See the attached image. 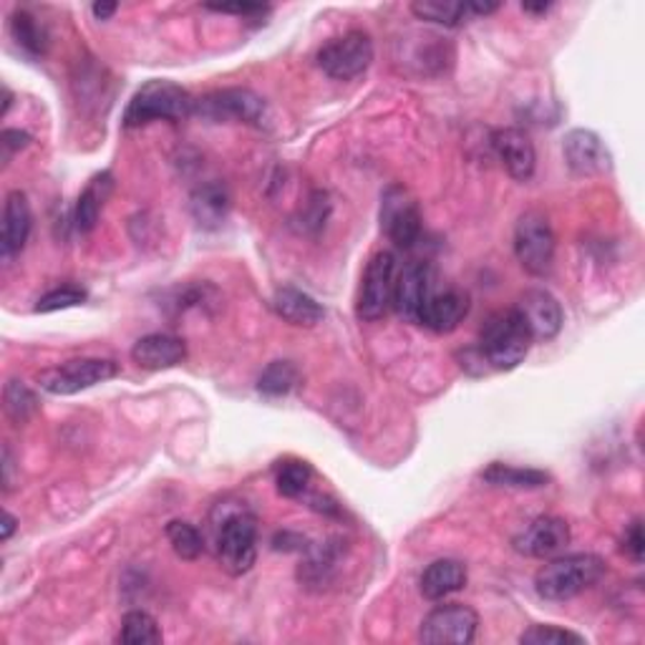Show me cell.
Instances as JSON below:
<instances>
[{"instance_id":"cell-7","label":"cell","mask_w":645,"mask_h":645,"mask_svg":"<svg viewBox=\"0 0 645 645\" xmlns=\"http://www.w3.org/2000/svg\"><path fill=\"white\" fill-rule=\"evenodd\" d=\"M374 63V41L366 31H348L318 51V66L336 81L358 79Z\"/></svg>"},{"instance_id":"cell-21","label":"cell","mask_w":645,"mask_h":645,"mask_svg":"<svg viewBox=\"0 0 645 645\" xmlns=\"http://www.w3.org/2000/svg\"><path fill=\"white\" fill-rule=\"evenodd\" d=\"M272 310L278 312L282 320H288L290 326H306L312 328L326 318V310H322L320 302L292 286L278 288L272 296Z\"/></svg>"},{"instance_id":"cell-33","label":"cell","mask_w":645,"mask_h":645,"mask_svg":"<svg viewBox=\"0 0 645 645\" xmlns=\"http://www.w3.org/2000/svg\"><path fill=\"white\" fill-rule=\"evenodd\" d=\"M87 300V290L79 286H61L38 300L36 312H56V310H66V308H76Z\"/></svg>"},{"instance_id":"cell-22","label":"cell","mask_w":645,"mask_h":645,"mask_svg":"<svg viewBox=\"0 0 645 645\" xmlns=\"http://www.w3.org/2000/svg\"><path fill=\"white\" fill-rule=\"evenodd\" d=\"M467 585V567L459 559H436L421 575V595L426 601H444Z\"/></svg>"},{"instance_id":"cell-12","label":"cell","mask_w":645,"mask_h":645,"mask_svg":"<svg viewBox=\"0 0 645 645\" xmlns=\"http://www.w3.org/2000/svg\"><path fill=\"white\" fill-rule=\"evenodd\" d=\"M434 292V272L426 262H409L396 275L394 282V310L406 320L419 322L426 300Z\"/></svg>"},{"instance_id":"cell-39","label":"cell","mask_w":645,"mask_h":645,"mask_svg":"<svg viewBox=\"0 0 645 645\" xmlns=\"http://www.w3.org/2000/svg\"><path fill=\"white\" fill-rule=\"evenodd\" d=\"M16 525H18V519L11 515V512H6V515H3V533H0V539H3V543H8V539H11V535L16 533Z\"/></svg>"},{"instance_id":"cell-17","label":"cell","mask_w":645,"mask_h":645,"mask_svg":"<svg viewBox=\"0 0 645 645\" xmlns=\"http://www.w3.org/2000/svg\"><path fill=\"white\" fill-rule=\"evenodd\" d=\"M135 364L147 371H161V368L179 366L187 358V344L182 338L169 334H149L139 338L131 348Z\"/></svg>"},{"instance_id":"cell-9","label":"cell","mask_w":645,"mask_h":645,"mask_svg":"<svg viewBox=\"0 0 645 645\" xmlns=\"http://www.w3.org/2000/svg\"><path fill=\"white\" fill-rule=\"evenodd\" d=\"M477 611L462 603H449L426 615L419 628V641L426 645H469L477 635Z\"/></svg>"},{"instance_id":"cell-18","label":"cell","mask_w":645,"mask_h":645,"mask_svg":"<svg viewBox=\"0 0 645 645\" xmlns=\"http://www.w3.org/2000/svg\"><path fill=\"white\" fill-rule=\"evenodd\" d=\"M31 205H28V197L23 192H8L6 207H3V235H0V250H3V258H13V255L21 252L28 242V235H31Z\"/></svg>"},{"instance_id":"cell-3","label":"cell","mask_w":645,"mask_h":645,"mask_svg":"<svg viewBox=\"0 0 645 645\" xmlns=\"http://www.w3.org/2000/svg\"><path fill=\"white\" fill-rule=\"evenodd\" d=\"M195 103L197 99H192V93L175 81H147L129 101L125 127L139 129L151 125V121H182L189 113H195Z\"/></svg>"},{"instance_id":"cell-16","label":"cell","mask_w":645,"mask_h":645,"mask_svg":"<svg viewBox=\"0 0 645 645\" xmlns=\"http://www.w3.org/2000/svg\"><path fill=\"white\" fill-rule=\"evenodd\" d=\"M492 147H495L502 167L507 169V175L512 179H517V182H527V179L535 175L537 155L527 131H522L517 127L499 129L495 131V137H492Z\"/></svg>"},{"instance_id":"cell-14","label":"cell","mask_w":645,"mask_h":645,"mask_svg":"<svg viewBox=\"0 0 645 645\" xmlns=\"http://www.w3.org/2000/svg\"><path fill=\"white\" fill-rule=\"evenodd\" d=\"M565 161L570 167V172L577 177H597L611 172L613 159L608 147L603 145V139L591 129H573L565 137Z\"/></svg>"},{"instance_id":"cell-4","label":"cell","mask_w":645,"mask_h":645,"mask_svg":"<svg viewBox=\"0 0 645 645\" xmlns=\"http://www.w3.org/2000/svg\"><path fill=\"white\" fill-rule=\"evenodd\" d=\"M217 559L227 575L240 577L258 559V519L248 509L227 512L217 525Z\"/></svg>"},{"instance_id":"cell-25","label":"cell","mask_w":645,"mask_h":645,"mask_svg":"<svg viewBox=\"0 0 645 645\" xmlns=\"http://www.w3.org/2000/svg\"><path fill=\"white\" fill-rule=\"evenodd\" d=\"M411 13L419 21L444 28H459L472 18L469 3H452V0H416L411 3Z\"/></svg>"},{"instance_id":"cell-11","label":"cell","mask_w":645,"mask_h":645,"mask_svg":"<svg viewBox=\"0 0 645 645\" xmlns=\"http://www.w3.org/2000/svg\"><path fill=\"white\" fill-rule=\"evenodd\" d=\"M195 113L207 121H242V125H262L265 101L250 89H222L197 99Z\"/></svg>"},{"instance_id":"cell-20","label":"cell","mask_w":645,"mask_h":645,"mask_svg":"<svg viewBox=\"0 0 645 645\" xmlns=\"http://www.w3.org/2000/svg\"><path fill=\"white\" fill-rule=\"evenodd\" d=\"M232 199L227 187L220 182H207L197 187L192 197H189V210H192L195 222L205 230H217L230 215Z\"/></svg>"},{"instance_id":"cell-29","label":"cell","mask_w":645,"mask_h":645,"mask_svg":"<svg viewBox=\"0 0 645 645\" xmlns=\"http://www.w3.org/2000/svg\"><path fill=\"white\" fill-rule=\"evenodd\" d=\"M11 33L21 46L23 51H28L31 56H43L46 53V46H49V36H46V28L36 21L31 13L26 11H18L11 18Z\"/></svg>"},{"instance_id":"cell-35","label":"cell","mask_w":645,"mask_h":645,"mask_svg":"<svg viewBox=\"0 0 645 645\" xmlns=\"http://www.w3.org/2000/svg\"><path fill=\"white\" fill-rule=\"evenodd\" d=\"M31 145V135H26L21 129H6L3 135H0V149H3V161L11 159L16 151L26 149Z\"/></svg>"},{"instance_id":"cell-15","label":"cell","mask_w":645,"mask_h":645,"mask_svg":"<svg viewBox=\"0 0 645 645\" xmlns=\"http://www.w3.org/2000/svg\"><path fill=\"white\" fill-rule=\"evenodd\" d=\"M515 308L525 318L535 340H553L563 330V308H559L553 292H547L545 288L525 290Z\"/></svg>"},{"instance_id":"cell-6","label":"cell","mask_w":645,"mask_h":645,"mask_svg":"<svg viewBox=\"0 0 645 645\" xmlns=\"http://www.w3.org/2000/svg\"><path fill=\"white\" fill-rule=\"evenodd\" d=\"M119 374V366L113 360L107 358H73L66 360L61 366L46 368V371L38 374V386L43 388L46 394L53 396H73L79 391H87V388L111 381L113 376Z\"/></svg>"},{"instance_id":"cell-26","label":"cell","mask_w":645,"mask_h":645,"mask_svg":"<svg viewBox=\"0 0 645 645\" xmlns=\"http://www.w3.org/2000/svg\"><path fill=\"white\" fill-rule=\"evenodd\" d=\"M119 643L127 645H157L161 643L159 623L147 611H129L121 621Z\"/></svg>"},{"instance_id":"cell-27","label":"cell","mask_w":645,"mask_h":645,"mask_svg":"<svg viewBox=\"0 0 645 645\" xmlns=\"http://www.w3.org/2000/svg\"><path fill=\"white\" fill-rule=\"evenodd\" d=\"M298 366L292 360H272L258 378V391L265 396H288L298 386Z\"/></svg>"},{"instance_id":"cell-8","label":"cell","mask_w":645,"mask_h":645,"mask_svg":"<svg viewBox=\"0 0 645 645\" xmlns=\"http://www.w3.org/2000/svg\"><path fill=\"white\" fill-rule=\"evenodd\" d=\"M394 282H396V255L376 252L366 265L364 278H360V292L356 302V312L360 320L374 322L386 316V310L394 302Z\"/></svg>"},{"instance_id":"cell-13","label":"cell","mask_w":645,"mask_h":645,"mask_svg":"<svg viewBox=\"0 0 645 645\" xmlns=\"http://www.w3.org/2000/svg\"><path fill=\"white\" fill-rule=\"evenodd\" d=\"M515 549L525 557H555L570 545V525L563 517H537L515 537Z\"/></svg>"},{"instance_id":"cell-37","label":"cell","mask_w":645,"mask_h":645,"mask_svg":"<svg viewBox=\"0 0 645 645\" xmlns=\"http://www.w3.org/2000/svg\"><path fill=\"white\" fill-rule=\"evenodd\" d=\"M119 11L117 3H93L91 13L97 16V21H109V18Z\"/></svg>"},{"instance_id":"cell-34","label":"cell","mask_w":645,"mask_h":645,"mask_svg":"<svg viewBox=\"0 0 645 645\" xmlns=\"http://www.w3.org/2000/svg\"><path fill=\"white\" fill-rule=\"evenodd\" d=\"M623 549L633 557V563H643V549H645V539H643V522L633 519L628 529L623 535Z\"/></svg>"},{"instance_id":"cell-23","label":"cell","mask_w":645,"mask_h":645,"mask_svg":"<svg viewBox=\"0 0 645 645\" xmlns=\"http://www.w3.org/2000/svg\"><path fill=\"white\" fill-rule=\"evenodd\" d=\"M111 189H113V177L109 172H101L91 179L83 189L79 202H76V210H73V222H76V230L79 232H91L93 227L99 225V217L103 205H107V199L111 197Z\"/></svg>"},{"instance_id":"cell-32","label":"cell","mask_w":645,"mask_h":645,"mask_svg":"<svg viewBox=\"0 0 645 645\" xmlns=\"http://www.w3.org/2000/svg\"><path fill=\"white\" fill-rule=\"evenodd\" d=\"M519 643L527 645H583L585 638L567 628L557 625H533V628L519 635Z\"/></svg>"},{"instance_id":"cell-10","label":"cell","mask_w":645,"mask_h":645,"mask_svg":"<svg viewBox=\"0 0 645 645\" xmlns=\"http://www.w3.org/2000/svg\"><path fill=\"white\" fill-rule=\"evenodd\" d=\"M381 230L396 248L409 250L421 237V210L409 189L391 185L381 197Z\"/></svg>"},{"instance_id":"cell-36","label":"cell","mask_w":645,"mask_h":645,"mask_svg":"<svg viewBox=\"0 0 645 645\" xmlns=\"http://www.w3.org/2000/svg\"><path fill=\"white\" fill-rule=\"evenodd\" d=\"M207 11L215 13H232V16H242V18H252V16H265L270 13L268 6H252V3H235V6H205Z\"/></svg>"},{"instance_id":"cell-1","label":"cell","mask_w":645,"mask_h":645,"mask_svg":"<svg viewBox=\"0 0 645 645\" xmlns=\"http://www.w3.org/2000/svg\"><path fill=\"white\" fill-rule=\"evenodd\" d=\"M605 575V559L593 553H577L555 557L539 567L535 575V591L545 601H570L593 585L601 583Z\"/></svg>"},{"instance_id":"cell-5","label":"cell","mask_w":645,"mask_h":645,"mask_svg":"<svg viewBox=\"0 0 645 645\" xmlns=\"http://www.w3.org/2000/svg\"><path fill=\"white\" fill-rule=\"evenodd\" d=\"M515 255L522 270L545 278L555 262V232L547 215L539 210H527L515 227Z\"/></svg>"},{"instance_id":"cell-28","label":"cell","mask_w":645,"mask_h":645,"mask_svg":"<svg viewBox=\"0 0 645 645\" xmlns=\"http://www.w3.org/2000/svg\"><path fill=\"white\" fill-rule=\"evenodd\" d=\"M3 406H6L8 419H11L16 426H21L38 411V398L23 381L11 378L3 391Z\"/></svg>"},{"instance_id":"cell-2","label":"cell","mask_w":645,"mask_h":645,"mask_svg":"<svg viewBox=\"0 0 645 645\" xmlns=\"http://www.w3.org/2000/svg\"><path fill=\"white\" fill-rule=\"evenodd\" d=\"M533 340L535 338L517 308L499 310L482 328V358L492 368H497V371H512V368H517L527 358Z\"/></svg>"},{"instance_id":"cell-24","label":"cell","mask_w":645,"mask_h":645,"mask_svg":"<svg viewBox=\"0 0 645 645\" xmlns=\"http://www.w3.org/2000/svg\"><path fill=\"white\" fill-rule=\"evenodd\" d=\"M482 482L492 484V487H507V489H539L549 484V474L535 467H515V464L492 462L487 469L479 474Z\"/></svg>"},{"instance_id":"cell-31","label":"cell","mask_w":645,"mask_h":645,"mask_svg":"<svg viewBox=\"0 0 645 645\" xmlns=\"http://www.w3.org/2000/svg\"><path fill=\"white\" fill-rule=\"evenodd\" d=\"M312 479V469L308 462L300 459H288L282 462L278 467V474H275V484H278V492L282 497L296 499L302 492L308 489V484Z\"/></svg>"},{"instance_id":"cell-30","label":"cell","mask_w":645,"mask_h":645,"mask_svg":"<svg viewBox=\"0 0 645 645\" xmlns=\"http://www.w3.org/2000/svg\"><path fill=\"white\" fill-rule=\"evenodd\" d=\"M167 539L172 545L175 555L182 559H197L205 553V539L199 535L195 525H189L185 519H172L167 525Z\"/></svg>"},{"instance_id":"cell-19","label":"cell","mask_w":645,"mask_h":645,"mask_svg":"<svg viewBox=\"0 0 645 645\" xmlns=\"http://www.w3.org/2000/svg\"><path fill=\"white\" fill-rule=\"evenodd\" d=\"M469 312V298L459 290H444L431 292V298L426 300L421 310L419 322L434 334H452L454 328H459V322L467 318Z\"/></svg>"},{"instance_id":"cell-40","label":"cell","mask_w":645,"mask_h":645,"mask_svg":"<svg viewBox=\"0 0 645 645\" xmlns=\"http://www.w3.org/2000/svg\"><path fill=\"white\" fill-rule=\"evenodd\" d=\"M522 8H525L527 13H535V16H545L547 11H553V3H522Z\"/></svg>"},{"instance_id":"cell-38","label":"cell","mask_w":645,"mask_h":645,"mask_svg":"<svg viewBox=\"0 0 645 645\" xmlns=\"http://www.w3.org/2000/svg\"><path fill=\"white\" fill-rule=\"evenodd\" d=\"M11 472H13V459H11V449H3V487L11 489Z\"/></svg>"}]
</instances>
